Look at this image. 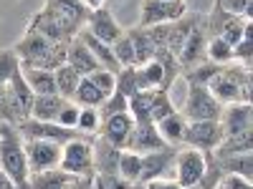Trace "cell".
I'll return each mask as SVG.
<instances>
[{
    "mask_svg": "<svg viewBox=\"0 0 253 189\" xmlns=\"http://www.w3.org/2000/svg\"><path fill=\"white\" fill-rule=\"evenodd\" d=\"M66 46L69 43H53L46 35L36 31H26L23 38L15 43V56L26 66H36L43 71H56L58 66L66 63Z\"/></svg>",
    "mask_w": 253,
    "mask_h": 189,
    "instance_id": "1",
    "label": "cell"
},
{
    "mask_svg": "<svg viewBox=\"0 0 253 189\" xmlns=\"http://www.w3.org/2000/svg\"><path fill=\"white\" fill-rule=\"evenodd\" d=\"M0 169H3L18 189H31V172L26 159L23 136L18 134L15 124L0 121Z\"/></svg>",
    "mask_w": 253,
    "mask_h": 189,
    "instance_id": "2",
    "label": "cell"
},
{
    "mask_svg": "<svg viewBox=\"0 0 253 189\" xmlns=\"http://www.w3.org/2000/svg\"><path fill=\"white\" fill-rule=\"evenodd\" d=\"M208 91L225 106L228 103H251V71L238 63L220 66V71L210 78Z\"/></svg>",
    "mask_w": 253,
    "mask_h": 189,
    "instance_id": "3",
    "label": "cell"
},
{
    "mask_svg": "<svg viewBox=\"0 0 253 189\" xmlns=\"http://www.w3.org/2000/svg\"><path fill=\"white\" fill-rule=\"evenodd\" d=\"M94 136H79L61 146V164L58 169L71 177H94Z\"/></svg>",
    "mask_w": 253,
    "mask_h": 189,
    "instance_id": "4",
    "label": "cell"
},
{
    "mask_svg": "<svg viewBox=\"0 0 253 189\" xmlns=\"http://www.w3.org/2000/svg\"><path fill=\"white\" fill-rule=\"evenodd\" d=\"M180 114L185 116V121H218L223 114V103L213 98L208 86L187 83V96H185Z\"/></svg>",
    "mask_w": 253,
    "mask_h": 189,
    "instance_id": "5",
    "label": "cell"
},
{
    "mask_svg": "<svg viewBox=\"0 0 253 189\" xmlns=\"http://www.w3.org/2000/svg\"><path fill=\"white\" fill-rule=\"evenodd\" d=\"M208 174V154L198 152V149H177V157H175V182L182 187V189H198L203 184Z\"/></svg>",
    "mask_w": 253,
    "mask_h": 189,
    "instance_id": "6",
    "label": "cell"
},
{
    "mask_svg": "<svg viewBox=\"0 0 253 189\" xmlns=\"http://www.w3.org/2000/svg\"><path fill=\"white\" fill-rule=\"evenodd\" d=\"M18 134L23 136L26 141L28 139H41V141H53V144H66L71 139H79V136H86L81 134L79 129H66V126H58L56 121H38V119H23L20 124H15Z\"/></svg>",
    "mask_w": 253,
    "mask_h": 189,
    "instance_id": "7",
    "label": "cell"
},
{
    "mask_svg": "<svg viewBox=\"0 0 253 189\" xmlns=\"http://www.w3.org/2000/svg\"><path fill=\"white\" fill-rule=\"evenodd\" d=\"M220 141H223L220 121H187L185 136H182V146L198 149L203 154H213Z\"/></svg>",
    "mask_w": 253,
    "mask_h": 189,
    "instance_id": "8",
    "label": "cell"
},
{
    "mask_svg": "<svg viewBox=\"0 0 253 189\" xmlns=\"http://www.w3.org/2000/svg\"><path fill=\"white\" fill-rule=\"evenodd\" d=\"M26 146V159H28V172L38 174V172H48V169H58L61 164V144L53 141H41V139H23Z\"/></svg>",
    "mask_w": 253,
    "mask_h": 189,
    "instance_id": "9",
    "label": "cell"
},
{
    "mask_svg": "<svg viewBox=\"0 0 253 189\" xmlns=\"http://www.w3.org/2000/svg\"><path fill=\"white\" fill-rule=\"evenodd\" d=\"M187 13V3H170V0H142V13H139V26L152 28L162 23L180 20Z\"/></svg>",
    "mask_w": 253,
    "mask_h": 189,
    "instance_id": "10",
    "label": "cell"
},
{
    "mask_svg": "<svg viewBox=\"0 0 253 189\" xmlns=\"http://www.w3.org/2000/svg\"><path fill=\"white\" fill-rule=\"evenodd\" d=\"M175 157H177V149H175V146H165V149H157V152L144 154V157H142L139 184L152 182V179L175 177Z\"/></svg>",
    "mask_w": 253,
    "mask_h": 189,
    "instance_id": "11",
    "label": "cell"
},
{
    "mask_svg": "<svg viewBox=\"0 0 253 189\" xmlns=\"http://www.w3.org/2000/svg\"><path fill=\"white\" fill-rule=\"evenodd\" d=\"M205 46H208V31H205V18L200 15L198 23L190 28L185 43H182V48H180V56H177L180 71L193 68V66H198V63L208 61V58H205Z\"/></svg>",
    "mask_w": 253,
    "mask_h": 189,
    "instance_id": "12",
    "label": "cell"
},
{
    "mask_svg": "<svg viewBox=\"0 0 253 189\" xmlns=\"http://www.w3.org/2000/svg\"><path fill=\"white\" fill-rule=\"evenodd\" d=\"M86 28L96 40H101V43H107V46H114L117 40L124 35V28L114 20V15L107 10V8H96V10H91L89 13V18H86Z\"/></svg>",
    "mask_w": 253,
    "mask_h": 189,
    "instance_id": "13",
    "label": "cell"
},
{
    "mask_svg": "<svg viewBox=\"0 0 253 189\" xmlns=\"http://www.w3.org/2000/svg\"><path fill=\"white\" fill-rule=\"evenodd\" d=\"M165 146H167V144H165V139L160 136V131H157L155 124H134L129 139H126V144H124V149L144 157V154H150V152L165 149Z\"/></svg>",
    "mask_w": 253,
    "mask_h": 189,
    "instance_id": "14",
    "label": "cell"
},
{
    "mask_svg": "<svg viewBox=\"0 0 253 189\" xmlns=\"http://www.w3.org/2000/svg\"><path fill=\"white\" fill-rule=\"evenodd\" d=\"M132 129H134V121H132L129 114L124 111V114L107 116V119L99 124V131H96V134H99L104 141L114 144L117 149H124V144H126V139H129Z\"/></svg>",
    "mask_w": 253,
    "mask_h": 189,
    "instance_id": "15",
    "label": "cell"
},
{
    "mask_svg": "<svg viewBox=\"0 0 253 189\" xmlns=\"http://www.w3.org/2000/svg\"><path fill=\"white\" fill-rule=\"evenodd\" d=\"M251 103H228L220 114V129H223V139L225 136H236L243 131H251Z\"/></svg>",
    "mask_w": 253,
    "mask_h": 189,
    "instance_id": "16",
    "label": "cell"
},
{
    "mask_svg": "<svg viewBox=\"0 0 253 189\" xmlns=\"http://www.w3.org/2000/svg\"><path fill=\"white\" fill-rule=\"evenodd\" d=\"M91 149H94V174H117L122 149H117L109 141H104L101 136H94Z\"/></svg>",
    "mask_w": 253,
    "mask_h": 189,
    "instance_id": "17",
    "label": "cell"
},
{
    "mask_svg": "<svg viewBox=\"0 0 253 189\" xmlns=\"http://www.w3.org/2000/svg\"><path fill=\"white\" fill-rule=\"evenodd\" d=\"M43 8L63 20H69V23H74L76 28H84L86 26V18H89V8L81 3V0H46Z\"/></svg>",
    "mask_w": 253,
    "mask_h": 189,
    "instance_id": "18",
    "label": "cell"
},
{
    "mask_svg": "<svg viewBox=\"0 0 253 189\" xmlns=\"http://www.w3.org/2000/svg\"><path fill=\"white\" fill-rule=\"evenodd\" d=\"M66 63L79 73V76H89L94 71H99V61L91 56V51L81 43L79 38L69 40V46H66Z\"/></svg>",
    "mask_w": 253,
    "mask_h": 189,
    "instance_id": "19",
    "label": "cell"
},
{
    "mask_svg": "<svg viewBox=\"0 0 253 189\" xmlns=\"http://www.w3.org/2000/svg\"><path fill=\"white\" fill-rule=\"evenodd\" d=\"M20 73H23L26 83L31 86V91L36 96H51V94H56V76H53V71H43V68L20 63Z\"/></svg>",
    "mask_w": 253,
    "mask_h": 189,
    "instance_id": "20",
    "label": "cell"
},
{
    "mask_svg": "<svg viewBox=\"0 0 253 189\" xmlns=\"http://www.w3.org/2000/svg\"><path fill=\"white\" fill-rule=\"evenodd\" d=\"M155 126H157V131H160V136L165 139L167 146H175V149H180V146H182V136H185L187 121H185V116L180 111H172L170 116H165Z\"/></svg>",
    "mask_w": 253,
    "mask_h": 189,
    "instance_id": "21",
    "label": "cell"
},
{
    "mask_svg": "<svg viewBox=\"0 0 253 189\" xmlns=\"http://www.w3.org/2000/svg\"><path fill=\"white\" fill-rule=\"evenodd\" d=\"M66 98L58 96V94H51V96H36L33 98V106H31V119H38V121H56L58 111L63 109Z\"/></svg>",
    "mask_w": 253,
    "mask_h": 189,
    "instance_id": "22",
    "label": "cell"
},
{
    "mask_svg": "<svg viewBox=\"0 0 253 189\" xmlns=\"http://www.w3.org/2000/svg\"><path fill=\"white\" fill-rule=\"evenodd\" d=\"M218 159L223 157H236V154H253V131H243L236 136H225L218 149H215Z\"/></svg>",
    "mask_w": 253,
    "mask_h": 189,
    "instance_id": "23",
    "label": "cell"
},
{
    "mask_svg": "<svg viewBox=\"0 0 253 189\" xmlns=\"http://www.w3.org/2000/svg\"><path fill=\"white\" fill-rule=\"evenodd\" d=\"M126 35H129L132 48H134V66H142V63L152 61V56H155V43L150 40V35H147V28H142V26L129 28V31H126Z\"/></svg>",
    "mask_w": 253,
    "mask_h": 189,
    "instance_id": "24",
    "label": "cell"
},
{
    "mask_svg": "<svg viewBox=\"0 0 253 189\" xmlns=\"http://www.w3.org/2000/svg\"><path fill=\"white\" fill-rule=\"evenodd\" d=\"M74 179L79 177H71L61 169H48V172L31 174V189H66Z\"/></svg>",
    "mask_w": 253,
    "mask_h": 189,
    "instance_id": "25",
    "label": "cell"
},
{
    "mask_svg": "<svg viewBox=\"0 0 253 189\" xmlns=\"http://www.w3.org/2000/svg\"><path fill=\"white\" fill-rule=\"evenodd\" d=\"M71 101L76 103V106H91V109H99L101 103L107 101V96H104L86 76H81V81H79V86H76Z\"/></svg>",
    "mask_w": 253,
    "mask_h": 189,
    "instance_id": "26",
    "label": "cell"
},
{
    "mask_svg": "<svg viewBox=\"0 0 253 189\" xmlns=\"http://www.w3.org/2000/svg\"><path fill=\"white\" fill-rule=\"evenodd\" d=\"M150 98L152 91H134L126 96V114L132 116L134 124H152L150 121Z\"/></svg>",
    "mask_w": 253,
    "mask_h": 189,
    "instance_id": "27",
    "label": "cell"
},
{
    "mask_svg": "<svg viewBox=\"0 0 253 189\" xmlns=\"http://www.w3.org/2000/svg\"><path fill=\"white\" fill-rule=\"evenodd\" d=\"M117 174H119L124 182H129V184H139V174H142V157H139V154H134V152L122 149Z\"/></svg>",
    "mask_w": 253,
    "mask_h": 189,
    "instance_id": "28",
    "label": "cell"
},
{
    "mask_svg": "<svg viewBox=\"0 0 253 189\" xmlns=\"http://www.w3.org/2000/svg\"><path fill=\"white\" fill-rule=\"evenodd\" d=\"M53 76H56V94L71 101V98H74V91H76V86H79V81H81V76L69 66V63L58 66V68L53 71Z\"/></svg>",
    "mask_w": 253,
    "mask_h": 189,
    "instance_id": "29",
    "label": "cell"
},
{
    "mask_svg": "<svg viewBox=\"0 0 253 189\" xmlns=\"http://www.w3.org/2000/svg\"><path fill=\"white\" fill-rule=\"evenodd\" d=\"M172 111H177V109H175V103H172V98H170V91L155 89V91H152V98H150V121L157 124V121H162L165 116H170Z\"/></svg>",
    "mask_w": 253,
    "mask_h": 189,
    "instance_id": "30",
    "label": "cell"
},
{
    "mask_svg": "<svg viewBox=\"0 0 253 189\" xmlns=\"http://www.w3.org/2000/svg\"><path fill=\"white\" fill-rule=\"evenodd\" d=\"M205 58L218 63V66H228V63H233V46H228L220 35H213V38H208Z\"/></svg>",
    "mask_w": 253,
    "mask_h": 189,
    "instance_id": "31",
    "label": "cell"
},
{
    "mask_svg": "<svg viewBox=\"0 0 253 189\" xmlns=\"http://www.w3.org/2000/svg\"><path fill=\"white\" fill-rule=\"evenodd\" d=\"M251 157H253V154H236V157H223V159H220V172L251 179V174H253V159H251Z\"/></svg>",
    "mask_w": 253,
    "mask_h": 189,
    "instance_id": "32",
    "label": "cell"
},
{
    "mask_svg": "<svg viewBox=\"0 0 253 189\" xmlns=\"http://www.w3.org/2000/svg\"><path fill=\"white\" fill-rule=\"evenodd\" d=\"M218 71H220L218 63H213V61H203V63H198V66H193V68H185V71H182V76H185V83H195V86H208L210 78H213Z\"/></svg>",
    "mask_w": 253,
    "mask_h": 189,
    "instance_id": "33",
    "label": "cell"
},
{
    "mask_svg": "<svg viewBox=\"0 0 253 189\" xmlns=\"http://www.w3.org/2000/svg\"><path fill=\"white\" fill-rule=\"evenodd\" d=\"M248 31H253V20H246V18H238V15H233L228 20V23L223 26V31H220V38L225 40L228 46H236L238 40L248 33Z\"/></svg>",
    "mask_w": 253,
    "mask_h": 189,
    "instance_id": "34",
    "label": "cell"
},
{
    "mask_svg": "<svg viewBox=\"0 0 253 189\" xmlns=\"http://www.w3.org/2000/svg\"><path fill=\"white\" fill-rule=\"evenodd\" d=\"M112 53H114V58H117V63H119L122 68L134 66V48H132V40H129V35H126V31H124V35L117 40V43L112 46Z\"/></svg>",
    "mask_w": 253,
    "mask_h": 189,
    "instance_id": "35",
    "label": "cell"
},
{
    "mask_svg": "<svg viewBox=\"0 0 253 189\" xmlns=\"http://www.w3.org/2000/svg\"><path fill=\"white\" fill-rule=\"evenodd\" d=\"M99 124H101V119H99V111H96V109L81 106L79 121H76V129H79L81 134H96V131H99Z\"/></svg>",
    "mask_w": 253,
    "mask_h": 189,
    "instance_id": "36",
    "label": "cell"
},
{
    "mask_svg": "<svg viewBox=\"0 0 253 189\" xmlns=\"http://www.w3.org/2000/svg\"><path fill=\"white\" fill-rule=\"evenodd\" d=\"M94 86L104 94V96H112L114 94V86H117V73H112V71H104V68H99V71H94V73H89L86 76Z\"/></svg>",
    "mask_w": 253,
    "mask_h": 189,
    "instance_id": "37",
    "label": "cell"
},
{
    "mask_svg": "<svg viewBox=\"0 0 253 189\" xmlns=\"http://www.w3.org/2000/svg\"><path fill=\"white\" fill-rule=\"evenodd\" d=\"M96 111H99V119L101 121L107 119V116H114V114H124L126 111V96H122V94L114 91L112 96H107V101H104Z\"/></svg>",
    "mask_w": 253,
    "mask_h": 189,
    "instance_id": "38",
    "label": "cell"
},
{
    "mask_svg": "<svg viewBox=\"0 0 253 189\" xmlns=\"http://www.w3.org/2000/svg\"><path fill=\"white\" fill-rule=\"evenodd\" d=\"M215 3H218L225 13H230V15H238V18L253 20V8H251L253 0H215Z\"/></svg>",
    "mask_w": 253,
    "mask_h": 189,
    "instance_id": "39",
    "label": "cell"
},
{
    "mask_svg": "<svg viewBox=\"0 0 253 189\" xmlns=\"http://www.w3.org/2000/svg\"><path fill=\"white\" fill-rule=\"evenodd\" d=\"M114 91H117V94H122V96H132V94L137 91V81H134V66L119 68Z\"/></svg>",
    "mask_w": 253,
    "mask_h": 189,
    "instance_id": "40",
    "label": "cell"
},
{
    "mask_svg": "<svg viewBox=\"0 0 253 189\" xmlns=\"http://www.w3.org/2000/svg\"><path fill=\"white\" fill-rule=\"evenodd\" d=\"M233 63H238V66L251 71V31L233 46Z\"/></svg>",
    "mask_w": 253,
    "mask_h": 189,
    "instance_id": "41",
    "label": "cell"
},
{
    "mask_svg": "<svg viewBox=\"0 0 253 189\" xmlns=\"http://www.w3.org/2000/svg\"><path fill=\"white\" fill-rule=\"evenodd\" d=\"M91 184H94V189H132L129 182H124L117 174H94Z\"/></svg>",
    "mask_w": 253,
    "mask_h": 189,
    "instance_id": "42",
    "label": "cell"
},
{
    "mask_svg": "<svg viewBox=\"0 0 253 189\" xmlns=\"http://www.w3.org/2000/svg\"><path fill=\"white\" fill-rule=\"evenodd\" d=\"M79 111H81V106H76L74 101H69V98H66L63 109H61V111H58V116H56V124H58V126H66V129H76Z\"/></svg>",
    "mask_w": 253,
    "mask_h": 189,
    "instance_id": "43",
    "label": "cell"
},
{
    "mask_svg": "<svg viewBox=\"0 0 253 189\" xmlns=\"http://www.w3.org/2000/svg\"><path fill=\"white\" fill-rule=\"evenodd\" d=\"M223 189H253V187H251V179H246V177L228 174L225 182H223Z\"/></svg>",
    "mask_w": 253,
    "mask_h": 189,
    "instance_id": "44",
    "label": "cell"
},
{
    "mask_svg": "<svg viewBox=\"0 0 253 189\" xmlns=\"http://www.w3.org/2000/svg\"><path fill=\"white\" fill-rule=\"evenodd\" d=\"M144 189H182L175 179H152L144 182Z\"/></svg>",
    "mask_w": 253,
    "mask_h": 189,
    "instance_id": "45",
    "label": "cell"
},
{
    "mask_svg": "<svg viewBox=\"0 0 253 189\" xmlns=\"http://www.w3.org/2000/svg\"><path fill=\"white\" fill-rule=\"evenodd\" d=\"M66 189H94V184H91V177H79V179H74Z\"/></svg>",
    "mask_w": 253,
    "mask_h": 189,
    "instance_id": "46",
    "label": "cell"
},
{
    "mask_svg": "<svg viewBox=\"0 0 253 189\" xmlns=\"http://www.w3.org/2000/svg\"><path fill=\"white\" fill-rule=\"evenodd\" d=\"M0 189H18V187L13 184V179H10L3 169H0Z\"/></svg>",
    "mask_w": 253,
    "mask_h": 189,
    "instance_id": "47",
    "label": "cell"
},
{
    "mask_svg": "<svg viewBox=\"0 0 253 189\" xmlns=\"http://www.w3.org/2000/svg\"><path fill=\"white\" fill-rule=\"evenodd\" d=\"M84 5H86L89 10H96V8H104V3H107V0H81Z\"/></svg>",
    "mask_w": 253,
    "mask_h": 189,
    "instance_id": "48",
    "label": "cell"
},
{
    "mask_svg": "<svg viewBox=\"0 0 253 189\" xmlns=\"http://www.w3.org/2000/svg\"><path fill=\"white\" fill-rule=\"evenodd\" d=\"M170 3H185V0H170Z\"/></svg>",
    "mask_w": 253,
    "mask_h": 189,
    "instance_id": "49",
    "label": "cell"
}]
</instances>
